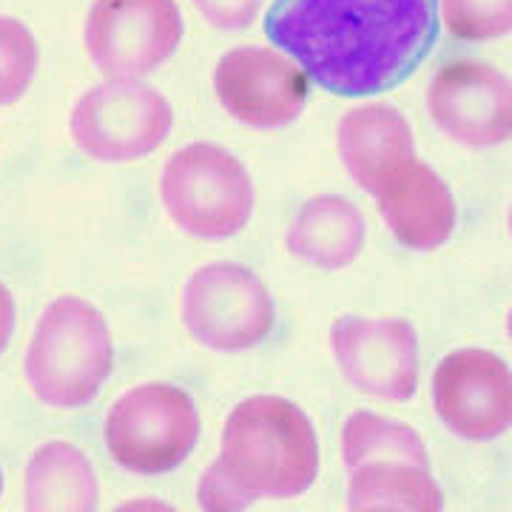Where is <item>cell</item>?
<instances>
[{"label": "cell", "mask_w": 512, "mask_h": 512, "mask_svg": "<svg viewBox=\"0 0 512 512\" xmlns=\"http://www.w3.org/2000/svg\"><path fill=\"white\" fill-rule=\"evenodd\" d=\"M342 456L348 470L367 461H404L416 467H430V456L421 436L396 419L359 410L342 427Z\"/></svg>", "instance_id": "18"}, {"label": "cell", "mask_w": 512, "mask_h": 512, "mask_svg": "<svg viewBox=\"0 0 512 512\" xmlns=\"http://www.w3.org/2000/svg\"><path fill=\"white\" fill-rule=\"evenodd\" d=\"M197 504H200V510L217 512H237L254 507V501L225 476L220 461H211V467L202 473L200 487H197Z\"/></svg>", "instance_id": "21"}, {"label": "cell", "mask_w": 512, "mask_h": 512, "mask_svg": "<svg viewBox=\"0 0 512 512\" xmlns=\"http://www.w3.org/2000/svg\"><path fill=\"white\" fill-rule=\"evenodd\" d=\"M441 20L458 40L478 43L510 35L512 0H439Z\"/></svg>", "instance_id": "20"}, {"label": "cell", "mask_w": 512, "mask_h": 512, "mask_svg": "<svg viewBox=\"0 0 512 512\" xmlns=\"http://www.w3.org/2000/svg\"><path fill=\"white\" fill-rule=\"evenodd\" d=\"M174 111L143 80H106L74 103L69 128L77 148L97 163H134L163 146Z\"/></svg>", "instance_id": "7"}, {"label": "cell", "mask_w": 512, "mask_h": 512, "mask_svg": "<svg viewBox=\"0 0 512 512\" xmlns=\"http://www.w3.org/2000/svg\"><path fill=\"white\" fill-rule=\"evenodd\" d=\"M194 9L220 32H242L259 15L262 0H191Z\"/></svg>", "instance_id": "22"}, {"label": "cell", "mask_w": 512, "mask_h": 512, "mask_svg": "<svg viewBox=\"0 0 512 512\" xmlns=\"http://www.w3.org/2000/svg\"><path fill=\"white\" fill-rule=\"evenodd\" d=\"M160 200L185 234L228 239L251 222L254 183L231 151L214 143H191L165 163Z\"/></svg>", "instance_id": "4"}, {"label": "cell", "mask_w": 512, "mask_h": 512, "mask_svg": "<svg viewBox=\"0 0 512 512\" xmlns=\"http://www.w3.org/2000/svg\"><path fill=\"white\" fill-rule=\"evenodd\" d=\"M0 495H3V473H0Z\"/></svg>", "instance_id": "24"}, {"label": "cell", "mask_w": 512, "mask_h": 512, "mask_svg": "<svg viewBox=\"0 0 512 512\" xmlns=\"http://www.w3.org/2000/svg\"><path fill=\"white\" fill-rule=\"evenodd\" d=\"M214 92L237 123L259 131L299 120L308 103V74L282 49L237 46L214 69Z\"/></svg>", "instance_id": "9"}, {"label": "cell", "mask_w": 512, "mask_h": 512, "mask_svg": "<svg viewBox=\"0 0 512 512\" xmlns=\"http://www.w3.org/2000/svg\"><path fill=\"white\" fill-rule=\"evenodd\" d=\"M180 311L188 336L217 353L259 348L276 325L274 296L251 268L237 262H211L194 271Z\"/></svg>", "instance_id": "6"}, {"label": "cell", "mask_w": 512, "mask_h": 512, "mask_svg": "<svg viewBox=\"0 0 512 512\" xmlns=\"http://www.w3.org/2000/svg\"><path fill=\"white\" fill-rule=\"evenodd\" d=\"M220 467L251 501L296 498L319 478V439L311 419L282 396L239 402L222 427Z\"/></svg>", "instance_id": "2"}, {"label": "cell", "mask_w": 512, "mask_h": 512, "mask_svg": "<svg viewBox=\"0 0 512 512\" xmlns=\"http://www.w3.org/2000/svg\"><path fill=\"white\" fill-rule=\"evenodd\" d=\"M330 350L359 393L407 402L419 390V333L404 319L342 316L330 328Z\"/></svg>", "instance_id": "10"}, {"label": "cell", "mask_w": 512, "mask_h": 512, "mask_svg": "<svg viewBox=\"0 0 512 512\" xmlns=\"http://www.w3.org/2000/svg\"><path fill=\"white\" fill-rule=\"evenodd\" d=\"M106 450L134 476H163L191 456L200 439V413L183 387L137 384L109 407Z\"/></svg>", "instance_id": "5"}, {"label": "cell", "mask_w": 512, "mask_h": 512, "mask_svg": "<svg viewBox=\"0 0 512 512\" xmlns=\"http://www.w3.org/2000/svg\"><path fill=\"white\" fill-rule=\"evenodd\" d=\"M441 507L444 495L430 467L404 461H367L350 470L348 510L436 512Z\"/></svg>", "instance_id": "17"}, {"label": "cell", "mask_w": 512, "mask_h": 512, "mask_svg": "<svg viewBox=\"0 0 512 512\" xmlns=\"http://www.w3.org/2000/svg\"><path fill=\"white\" fill-rule=\"evenodd\" d=\"M114 367L106 316L80 296H60L37 319L23 373L37 402L77 410L97 399Z\"/></svg>", "instance_id": "3"}, {"label": "cell", "mask_w": 512, "mask_h": 512, "mask_svg": "<svg viewBox=\"0 0 512 512\" xmlns=\"http://www.w3.org/2000/svg\"><path fill=\"white\" fill-rule=\"evenodd\" d=\"M37 72V43L18 18L0 15V106L18 103Z\"/></svg>", "instance_id": "19"}, {"label": "cell", "mask_w": 512, "mask_h": 512, "mask_svg": "<svg viewBox=\"0 0 512 512\" xmlns=\"http://www.w3.org/2000/svg\"><path fill=\"white\" fill-rule=\"evenodd\" d=\"M265 35L322 89L365 97L399 86L430 55L439 0H276Z\"/></svg>", "instance_id": "1"}, {"label": "cell", "mask_w": 512, "mask_h": 512, "mask_svg": "<svg viewBox=\"0 0 512 512\" xmlns=\"http://www.w3.org/2000/svg\"><path fill=\"white\" fill-rule=\"evenodd\" d=\"M26 510H94L100 484L92 461L69 441H46L26 464Z\"/></svg>", "instance_id": "16"}, {"label": "cell", "mask_w": 512, "mask_h": 512, "mask_svg": "<svg viewBox=\"0 0 512 512\" xmlns=\"http://www.w3.org/2000/svg\"><path fill=\"white\" fill-rule=\"evenodd\" d=\"M370 194L390 234L410 251H436L456 231L458 208L450 188L416 154L393 165Z\"/></svg>", "instance_id": "13"}, {"label": "cell", "mask_w": 512, "mask_h": 512, "mask_svg": "<svg viewBox=\"0 0 512 512\" xmlns=\"http://www.w3.org/2000/svg\"><path fill=\"white\" fill-rule=\"evenodd\" d=\"M433 404L444 427L458 439H498L512 421L510 367L490 350H453L433 373Z\"/></svg>", "instance_id": "11"}, {"label": "cell", "mask_w": 512, "mask_h": 512, "mask_svg": "<svg viewBox=\"0 0 512 512\" xmlns=\"http://www.w3.org/2000/svg\"><path fill=\"white\" fill-rule=\"evenodd\" d=\"M183 32L177 0H94L83 43L109 80H140L177 52Z\"/></svg>", "instance_id": "8"}, {"label": "cell", "mask_w": 512, "mask_h": 512, "mask_svg": "<svg viewBox=\"0 0 512 512\" xmlns=\"http://www.w3.org/2000/svg\"><path fill=\"white\" fill-rule=\"evenodd\" d=\"M427 111L458 146H501L512 131L510 80L490 63H447L427 86Z\"/></svg>", "instance_id": "12"}, {"label": "cell", "mask_w": 512, "mask_h": 512, "mask_svg": "<svg viewBox=\"0 0 512 512\" xmlns=\"http://www.w3.org/2000/svg\"><path fill=\"white\" fill-rule=\"evenodd\" d=\"M336 146L350 180L367 194L393 165L416 154L413 128L390 103H367L345 111L336 126Z\"/></svg>", "instance_id": "14"}, {"label": "cell", "mask_w": 512, "mask_h": 512, "mask_svg": "<svg viewBox=\"0 0 512 512\" xmlns=\"http://www.w3.org/2000/svg\"><path fill=\"white\" fill-rule=\"evenodd\" d=\"M367 239L362 211L345 197L322 194L308 200L288 228V251L322 271H339L356 262Z\"/></svg>", "instance_id": "15"}, {"label": "cell", "mask_w": 512, "mask_h": 512, "mask_svg": "<svg viewBox=\"0 0 512 512\" xmlns=\"http://www.w3.org/2000/svg\"><path fill=\"white\" fill-rule=\"evenodd\" d=\"M15 333V296L0 282V353L9 348Z\"/></svg>", "instance_id": "23"}]
</instances>
